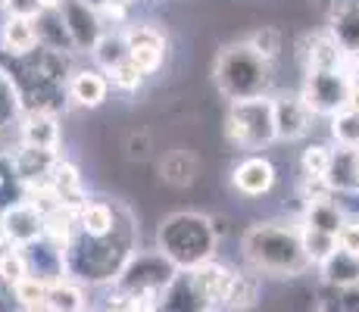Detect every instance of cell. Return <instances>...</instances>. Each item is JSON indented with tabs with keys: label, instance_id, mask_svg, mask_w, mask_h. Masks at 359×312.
Instances as JSON below:
<instances>
[{
	"label": "cell",
	"instance_id": "603a6c76",
	"mask_svg": "<svg viewBox=\"0 0 359 312\" xmlns=\"http://www.w3.org/2000/svg\"><path fill=\"white\" fill-rule=\"evenodd\" d=\"M259 297H262V275H257L253 269H234L222 306L231 312H244V309L257 306Z\"/></svg>",
	"mask_w": 359,
	"mask_h": 312
},
{
	"label": "cell",
	"instance_id": "7a4b0ae2",
	"mask_svg": "<svg viewBox=\"0 0 359 312\" xmlns=\"http://www.w3.org/2000/svg\"><path fill=\"white\" fill-rule=\"evenodd\" d=\"M135 247V219L126 210L122 222L107 238H85L75 231L63 247V269L81 284H107L126 269Z\"/></svg>",
	"mask_w": 359,
	"mask_h": 312
},
{
	"label": "cell",
	"instance_id": "3957f363",
	"mask_svg": "<svg viewBox=\"0 0 359 312\" xmlns=\"http://www.w3.org/2000/svg\"><path fill=\"white\" fill-rule=\"evenodd\" d=\"M216 244L219 240L210 228V216L197 210L169 212L156 228V253L169 259L178 272L216 259Z\"/></svg>",
	"mask_w": 359,
	"mask_h": 312
},
{
	"label": "cell",
	"instance_id": "ac0fdd59",
	"mask_svg": "<svg viewBox=\"0 0 359 312\" xmlns=\"http://www.w3.org/2000/svg\"><path fill=\"white\" fill-rule=\"evenodd\" d=\"M191 278H194V287L197 294L206 300V306H219V303L225 300V294H229V284H231V275L234 269L225 266V262L219 259H210V262H200L197 269H188Z\"/></svg>",
	"mask_w": 359,
	"mask_h": 312
},
{
	"label": "cell",
	"instance_id": "816d5d0a",
	"mask_svg": "<svg viewBox=\"0 0 359 312\" xmlns=\"http://www.w3.org/2000/svg\"><path fill=\"white\" fill-rule=\"evenodd\" d=\"M0 154H4V147H0Z\"/></svg>",
	"mask_w": 359,
	"mask_h": 312
},
{
	"label": "cell",
	"instance_id": "ab89813d",
	"mask_svg": "<svg viewBox=\"0 0 359 312\" xmlns=\"http://www.w3.org/2000/svg\"><path fill=\"white\" fill-rule=\"evenodd\" d=\"M337 250H344V253L359 259V219H350L341 225V231H337Z\"/></svg>",
	"mask_w": 359,
	"mask_h": 312
},
{
	"label": "cell",
	"instance_id": "f5cc1de1",
	"mask_svg": "<svg viewBox=\"0 0 359 312\" xmlns=\"http://www.w3.org/2000/svg\"><path fill=\"white\" fill-rule=\"evenodd\" d=\"M356 287H359V284H356Z\"/></svg>",
	"mask_w": 359,
	"mask_h": 312
},
{
	"label": "cell",
	"instance_id": "4dcf8cb0",
	"mask_svg": "<svg viewBox=\"0 0 359 312\" xmlns=\"http://www.w3.org/2000/svg\"><path fill=\"white\" fill-rule=\"evenodd\" d=\"M10 290H13V300H16L19 309L38 312V309L47 306V290H50V284L41 281V278H34V275H25V278L19 281V284H13Z\"/></svg>",
	"mask_w": 359,
	"mask_h": 312
},
{
	"label": "cell",
	"instance_id": "30bf717a",
	"mask_svg": "<svg viewBox=\"0 0 359 312\" xmlns=\"http://www.w3.org/2000/svg\"><path fill=\"white\" fill-rule=\"evenodd\" d=\"M60 16H63L66 34H69V41H72V50L91 53L94 44H97L103 34V22H100L97 10L88 6L85 0H63V4H60Z\"/></svg>",
	"mask_w": 359,
	"mask_h": 312
},
{
	"label": "cell",
	"instance_id": "d4e9b609",
	"mask_svg": "<svg viewBox=\"0 0 359 312\" xmlns=\"http://www.w3.org/2000/svg\"><path fill=\"white\" fill-rule=\"evenodd\" d=\"M32 22H34V38H38V47L53 50V53H66V57H72V53H75L72 50V41H69V34H66V25H63L60 10L38 13Z\"/></svg>",
	"mask_w": 359,
	"mask_h": 312
},
{
	"label": "cell",
	"instance_id": "f35d334b",
	"mask_svg": "<svg viewBox=\"0 0 359 312\" xmlns=\"http://www.w3.org/2000/svg\"><path fill=\"white\" fill-rule=\"evenodd\" d=\"M107 81H109V88H116V91L135 94V91H141V88H144L147 75H141V69H137L131 60H126V62H119L116 69H109V72H107Z\"/></svg>",
	"mask_w": 359,
	"mask_h": 312
},
{
	"label": "cell",
	"instance_id": "52a82bcc",
	"mask_svg": "<svg viewBox=\"0 0 359 312\" xmlns=\"http://www.w3.org/2000/svg\"><path fill=\"white\" fill-rule=\"evenodd\" d=\"M347 91L350 81L341 72H306L303 75L300 100L313 116H334L347 107Z\"/></svg>",
	"mask_w": 359,
	"mask_h": 312
},
{
	"label": "cell",
	"instance_id": "ba28073f",
	"mask_svg": "<svg viewBox=\"0 0 359 312\" xmlns=\"http://www.w3.org/2000/svg\"><path fill=\"white\" fill-rule=\"evenodd\" d=\"M128 47V60L141 69V75H154L163 69L165 62V32L156 29L154 22H141V25H128L122 32Z\"/></svg>",
	"mask_w": 359,
	"mask_h": 312
},
{
	"label": "cell",
	"instance_id": "74e56055",
	"mask_svg": "<svg viewBox=\"0 0 359 312\" xmlns=\"http://www.w3.org/2000/svg\"><path fill=\"white\" fill-rule=\"evenodd\" d=\"M19 116H22V103H19V91L6 75H0V135L6 128H16Z\"/></svg>",
	"mask_w": 359,
	"mask_h": 312
},
{
	"label": "cell",
	"instance_id": "5bb4252c",
	"mask_svg": "<svg viewBox=\"0 0 359 312\" xmlns=\"http://www.w3.org/2000/svg\"><path fill=\"white\" fill-rule=\"evenodd\" d=\"M16 131H19V144H25V147L53 150V154H60V144H63L60 116H53V113H22L19 122H16Z\"/></svg>",
	"mask_w": 359,
	"mask_h": 312
},
{
	"label": "cell",
	"instance_id": "ee69618b",
	"mask_svg": "<svg viewBox=\"0 0 359 312\" xmlns=\"http://www.w3.org/2000/svg\"><path fill=\"white\" fill-rule=\"evenodd\" d=\"M16 300H13V290L6 284H0V312H16Z\"/></svg>",
	"mask_w": 359,
	"mask_h": 312
},
{
	"label": "cell",
	"instance_id": "4316f807",
	"mask_svg": "<svg viewBox=\"0 0 359 312\" xmlns=\"http://www.w3.org/2000/svg\"><path fill=\"white\" fill-rule=\"evenodd\" d=\"M319 272H322V281L328 284V287H356L359 284V259L350 253H344V250H334V253L328 256V259L319 262Z\"/></svg>",
	"mask_w": 359,
	"mask_h": 312
},
{
	"label": "cell",
	"instance_id": "e0dca14e",
	"mask_svg": "<svg viewBox=\"0 0 359 312\" xmlns=\"http://www.w3.org/2000/svg\"><path fill=\"white\" fill-rule=\"evenodd\" d=\"M328 32L344 53L359 57V0H334L328 10Z\"/></svg>",
	"mask_w": 359,
	"mask_h": 312
},
{
	"label": "cell",
	"instance_id": "f907efd6",
	"mask_svg": "<svg viewBox=\"0 0 359 312\" xmlns=\"http://www.w3.org/2000/svg\"><path fill=\"white\" fill-rule=\"evenodd\" d=\"M38 312H47V309H38Z\"/></svg>",
	"mask_w": 359,
	"mask_h": 312
},
{
	"label": "cell",
	"instance_id": "9a60e30c",
	"mask_svg": "<svg viewBox=\"0 0 359 312\" xmlns=\"http://www.w3.org/2000/svg\"><path fill=\"white\" fill-rule=\"evenodd\" d=\"M66 97L81 109H100L109 97V81L97 69H75L69 72Z\"/></svg>",
	"mask_w": 359,
	"mask_h": 312
},
{
	"label": "cell",
	"instance_id": "bcb514c9",
	"mask_svg": "<svg viewBox=\"0 0 359 312\" xmlns=\"http://www.w3.org/2000/svg\"><path fill=\"white\" fill-rule=\"evenodd\" d=\"M60 4H63V0H38L41 13H44V10H60Z\"/></svg>",
	"mask_w": 359,
	"mask_h": 312
},
{
	"label": "cell",
	"instance_id": "83f0119b",
	"mask_svg": "<svg viewBox=\"0 0 359 312\" xmlns=\"http://www.w3.org/2000/svg\"><path fill=\"white\" fill-rule=\"evenodd\" d=\"M344 222H347V219H344V212L334 206V200L325 197V200H313V203L303 206V219H300V225L316 228V231L337 238V231H341Z\"/></svg>",
	"mask_w": 359,
	"mask_h": 312
},
{
	"label": "cell",
	"instance_id": "8d00e7d4",
	"mask_svg": "<svg viewBox=\"0 0 359 312\" xmlns=\"http://www.w3.org/2000/svg\"><path fill=\"white\" fill-rule=\"evenodd\" d=\"M328 165H331V147L328 144H306L300 154V169L303 178H325L328 175Z\"/></svg>",
	"mask_w": 359,
	"mask_h": 312
},
{
	"label": "cell",
	"instance_id": "681fc988",
	"mask_svg": "<svg viewBox=\"0 0 359 312\" xmlns=\"http://www.w3.org/2000/svg\"><path fill=\"white\" fill-rule=\"evenodd\" d=\"M0 6H6V0H0Z\"/></svg>",
	"mask_w": 359,
	"mask_h": 312
},
{
	"label": "cell",
	"instance_id": "ffe728a7",
	"mask_svg": "<svg viewBox=\"0 0 359 312\" xmlns=\"http://www.w3.org/2000/svg\"><path fill=\"white\" fill-rule=\"evenodd\" d=\"M13 159V165H16L19 178H22V184H38V182H47L53 172V165H57L60 154H53V150H38V147H25V144H16V150H6Z\"/></svg>",
	"mask_w": 359,
	"mask_h": 312
},
{
	"label": "cell",
	"instance_id": "6da1fadb",
	"mask_svg": "<svg viewBox=\"0 0 359 312\" xmlns=\"http://www.w3.org/2000/svg\"><path fill=\"white\" fill-rule=\"evenodd\" d=\"M241 253L257 275L275 278H300L313 269L300 244V222H253L241 234Z\"/></svg>",
	"mask_w": 359,
	"mask_h": 312
},
{
	"label": "cell",
	"instance_id": "9c48e42d",
	"mask_svg": "<svg viewBox=\"0 0 359 312\" xmlns=\"http://www.w3.org/2000/svg\"><path fill=\"white\" fill-rule=\"evenodd\" d=\"M316 116L306 109L300 94H275L272 97V122H275V141L297 144L313 131Z\"/></svg>",
	"mask_w": 359,
	"mask_h": 312
},
{
	"label": "cell",
	"instance_id": "1f68e13d",
	"mask_svg": "<svg viewBox=\"0 0 359 312\" xmlns=\"http://www.w3.org/2000/svg\"><path fill=\"white\" fill-rule=\"evenodd\" d=\"M25 200V184L22 178H19L16 165H13L10 154H0V210H6V206H16Z\"/></svg>",
	"mask_w": 359,
	"mask_h": 312
},
{
	"label": "cell",
	"instance_id": "db71d44e",
	"mask_svg": "<svg viewBox=\"0 0 359 312\" xmlns=\"http://www.w3.org/2000/svg\"><path fill=\"white\" fill-rule=\"evenodd\" d=\"M210 312H212V309H210Z\"/></svg>",
	"mask_w": 359,
	"mask_h": 312
},
{
	"label": "cell",
	"instance_id": "8fae6325",
	"mask_svg": "<svg viewBox=\"0 0 359 312\" xmlns=\"http://www.w3.org/2000/svg\"><path fill=\"white\" fill-rule=\"evenodd\" d=\"M275 182H278V169H275V163L266 154H247L231 169V187L247 200L272 194Z\"/></svg>",
	"mask_w": 359,
	"mask_h": 312
},
{
	"label": "cell",
	"instance_id": "484cf974",
	"mask_svg": "<svg viewBox=\"0 0 359 312\" xmlns=\"http://www.w3.org/2000/svg\"><path fill=\"white\" fill-rule=\"evenodd\" d=\"M38 47V38H34V22L22 16H4V25H0V50L10 53V57H25Z\"/></svg>",
	"mask_w": 359,
	"mask_h": 312
},
{
	"label": "cell",
	"instance_id": "7402d4cb",
	"mask_svg": "<svg viewBox=\"0 0 359 312\" xmlns=\"http://www.w3.org/2000/svg\"><path fill=\"white\" fill-rule=\"evenodd\" d=\"M325 184L331 194L359 191V150H350V147L331 150V165H328Z\"/></svg>",
	"mask_w": 359,
	"mask_h": 312
},
{
	"label": "cell",
	"instance_id": "4fadbf2b",
	"mask_svg": "<svg viewBox=\"0 0 359 312\" xmlns=\"http://www.w3.org/2000/svg\"><path fill=\"white\" fill-rule=\"evenodd\" d=\"M126 216V206L109 203L103 197H88L81 210L75 212V231L85 238H107L116 231V225Z\"/></svg>",
	"mask_w": 359,
	"mask_h": 312
},
{
	"label": "cell",
	"instance_id": "7bdbcfd3",
	"mask_svg": "<svg viewBox=\"0 0 359 312\" xmlns=\"http://www.w3.org/2000/svg\"><path fill=\"white\" fill-rule=\"evenodd\" d=\"M341 75L350 85H359V57H350L347 53V60H344V66H341Z\"/></svg>",
	"mask_w": 359,
	"mask_h": 312
},
{
	"label": "cell",
	"instance_id": "b9f144b4",
	"mask_svg": "<svg viewBox=\"0 0 359 312\" xmlns=\"http://www.w3.org/2000/svg\"><path fill=\"white\" fill-rule=\"evenodd\" d=\"M6 16H22V19H34L41 13L38 0H6Z\"/></svg>",
	"mask_w": 359,
	"mask_h": 312
},
{
	"label": "cell",
	"instance_id": "f1b7e54d",
	"mask_svg": "<svg viewBox=\"0 0 359 312\" xmlns=\"http://www.w3.org/2000/svg\"><path fill=\"white\" fill-rule=\"evenodd\" d=\"M91 60H94V69L103 72V75H107L109 69H116L119 62H126L128 60V47H126L122 32H103L100 41L94 44V50H91Z\"/></svg>",
	"mask_w": 359,
	"mask_h": 312
},
{
	"label": "cell",
	"instance_id": "5b68a950",
	"mask_svg": "<svg viewBox=\"0 0 359 312\" xmlns=\"http://www.w3.org/2000/svg\"><path fill=\"white\" fill-rule=\"evenodd\" d=\"M225 137L231 147L259 154L275 144V122H272V97H250V100L229 103L225 113Z\"/></svg>",
	"mask_w": 359,
	"mask_h": 312
},
{
	"label": "cell",
	"instance_id": "cb8c5ba5",
	"mask_svg": "<svg viewBox=\"0 0 359 312\" xmlns=\"http://www.w3.org/2000/svg\"><path fill=\"white\" fill-rule=\"evenodd\" d=\"M197 175H200V159L194 150H188V147H175L160 159V178L172 187L194 184Z\"/></svg>",
	"mask_w": 359,
	"mask_h": 312
},
{
	"label": "cell",
	"instance_id": "d590c367",
	"mask_svg": "<svg viewBox=\"0 0 359 312\" xmlns=\"http://www.w3.org/2000/svg\"><path fill=\"white\" fill-rule=\"evenodd\" d=\"M300 244H303V253L309 256V262H313V266H319L322 259H328V256L337 250V238L316 231V228L300 225Z\"/></svg>",
	"mask_w": 359,
	"mask_h": 312
},
{
	"label": "cell",
	"instance_id": "8992f818",
	"mask_svg": "<svg viewBox=\"0 0 359 312\" xmlns=\"http://www.w3.org/2000/svg\"><path fill=\"white\" fill-rule=\"evenodd\" d=\"M178 269L169 259H163L160 253H131L119 275H116L113 287L122 297H137V294H163V287L175 278Z\"/></svg>",
	"mask_w": 359,
	"mask_h": 312
},
{
	"label": "cell",
	"instance_id": "c3c4849f",
	"mask_svg": "<svg viewBox=\"0 0 359 312\" xmlns=\"http://www.w3.org/2000/svg\"><path fill=\"white\" fill-rule=\"evenodd\" d=\"M119 4H126V6H135V4H141V0H119Z\"/></svg>",
	"mask_w": 359,
	"mask_h": 312
},
{
	"label": "cell",
	"instance_id": "f546056e",
	"mask_svg": "<svg viewBox=\"0 0 359 312\" xmlns=\"http://www.w3.org/2000/svg\"><path fill=\"white\" fill-rule=\"evenodd\" d=\"M47 312H85V294L75 281H53L47 290Z\"/></svg>",
	"mask_w": 359,
	"mask_h": 312
},
{
	"label": "cell",
	"instance_id": "60d3db41",
	"mask_svg": "<svg viewBox=\"0 0 359 312\" xmlns=\"http://www.w3.org/2000/svg\"><path fill=\"white\" fill-rule=\"evenodd\" d=\"M128 10H131V6L119 4V0H103V4L97 6V16H100V22L126 25L128 22Z\"/></svg>",
	"mask_w": 359,
	"mask_h": 312
},
{
	"label": "cell",
	"instance_id": "277c9868",
	"mask_svg": "<svg viewBox=\"0 0 359 312\" xmlns=\"http://www.w3.org/2000/svg\"><path fill=\"white\" fill-rule=\"evenodd\" d=\"M212 81H216L219 94L229 103L234 100H250V97H269L275 85V62L262 60L247 47V41L229 44L219 50L212 62Z\"/></svg>",
	"mask_w": 359,
	"mask_h": 312
},
{
	"label": "cell",
	"instance_id": "e575fe53",
	"mask_svg": "<svg viewBox=\"0 0 359 312\" xmlns=\"http://www.w3.org/2000/svg\"><path fill=\"white\" fill-rule=\"evenodd\" d=\"M328 122H331V137L337 141V147L359 150V113L344 107L341 113H334Z\"/></svg>",
	"mask_w": 359,
	"mask_h": 312
},
{
	"label": "cell",
	"instance_id": "7c38bea8",
	"mask_svg": "<svg viewBox=\"0 0 359 312\" xmlns=\"http://www.w3.org/2000/svg\"><path fill=\"white\" fill-rule=\"evenodd\" d=\"M0 238H6L13 247L25 250L44 238V212L34 210L32 203H16L0 210Z\"/></svg>",
	"mask_w": 359,
	"mask_h": 312
},
{
	"label": "cell",
	"instance_id": "7dc6e473",
	"mask_svg": "<svg viewBox=\"0 0 359 312\" xmlns=\"http://www.w3.org/2000/svg\"><path fill=\"white\" fill-rule=\"evenodd\" d=\"M85 4H88V6H94V10H97V6L103 4V0H85Z\"/></svg>",
	"mask_w": 359,
	"mask_h": 312
},
{
	"label": "cell",
	"instance_id": "f6af8a7d",
	"mask_svg": "<svg viewBox=\"0 0 359 312\" xmlns=\"http://www.w3.org/2000/svg\"><path fill=\"white\" fill-rule=\"evenodd\" d=\"M347 109L359 113V85H350V91H347Z\"/></svg>",
	"mask_w": 359,
	"mask_h": 312
},
{
	"label": "cell",
	"instance_id": "44dd1931",
	"mask_svg": "<svg viewBox=\"0 0 359 312\" xmlns=\"http://www.w3.org/2000/svg\"><path fill=\"white\" fill-rule=\"evenodd\" d=\"M25 262H29V275L34 278L53 284V281H63L66 278V269H63V250L57 244H50V240L41 238L38 244L25 247Z\"/></svg>",
	"mask_w": 359,
	"mask_h": 312
},
{
	"label": "cell",
	"instance_id": "2e32d148",
	"mask_svg": "<svg viewBox=\"0 0 359 312\" xmlns=\"http://www.w3.org/2000/svg\"><path fill=\"white\" fill-rule=\"evenodd\" d=\"M300 57H303L306 72H341L347 53L341 50V44L334 41V34H331L328 29H322V32H316V34L306 38Z\"/></svg>",
	"mask_w": 359,
	"mask_h": 312
},
{
	"label": "cell",
	"instance_id": "836d02e7",
	"mask_svg": "<svg viewBox=\"0 0 359 312\" xmlns=\"http://www.w3.org/2000/svg\"><path fill=\"white\" fill-rule=\"evenodd\" d=\"M247 47L253 53H259L262 60L275 62L281 57V50H285V34H281V29H275V25H262V29H257L247 38Z\"/></svg>",
	"mask_w": 359,
	"mask_h": 312
},
{
	"label": "cell",
	"instance_id": "d6986e66",
	"mask_svg": "<svg viewBox=\"0 0 359 312\" xmlns=\"http://www.w3.org/2000/svg\"><path fill=\"white\" fill-rule=\"evenodd\" d=\"M156 312H210V306L197 294L191 272H175V278L163 287Z\"/></svg>",
	"mask_w": 359,
	"mask_h": 312
},
{
	"label": "cell",
	"instance_id": "d6a6232c",
	"mask_svg": "<svg viewBox=\"0 0 359 312\" xmlns=\"http://www.w3.org/2000/svg\"><path fill=\"white\" fill-rule=\"evenodd\" d=\"M29 275V262H25V253L19 247H13L6 238H0V284L13 287Z\"/></svg>",
	"mask_w": 359,
	"mask_h": 312
}]
</instances>
